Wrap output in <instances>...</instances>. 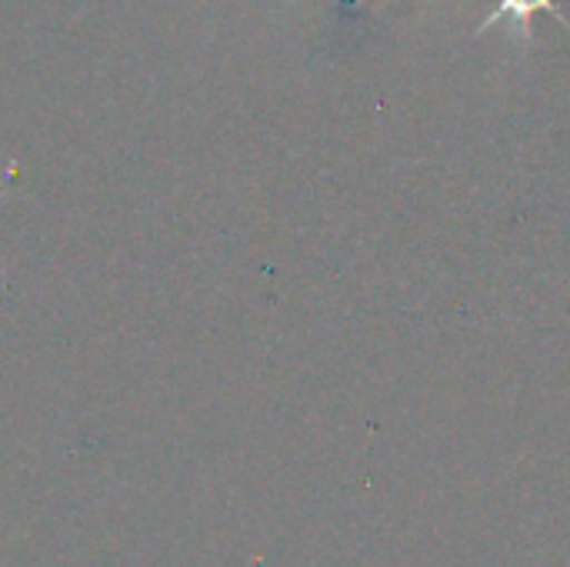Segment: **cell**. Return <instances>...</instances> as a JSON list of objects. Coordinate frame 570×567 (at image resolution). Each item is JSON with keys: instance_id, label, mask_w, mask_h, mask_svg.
Instances as JSON below:
<instances>
[{"instance_id": "cell-1", "label": "cell", "mask_w": 570, "mask_h": 567, "mask_svg": "<svg viewBox=\"0 0 570 567\" xmlns=\"http://www.w3.org/2000/svg\"><path fill=\"white\" fill-rule=\"evenodd\" d=\"M541 10H548V13H554L564 27H568L570 33V20L558 10V3L554 0H498V7L478 23V37L481 33H488L494 23H511V33H514V40H524V43H531V37H534V13H541Z\"/></svg>"}]
</instances>
